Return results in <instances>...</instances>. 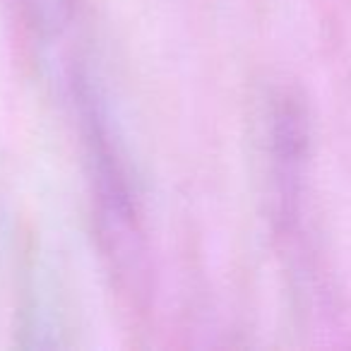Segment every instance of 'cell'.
Wrapping results in <instances>:
<instances>
[{"label": "cell", "instance_id": "7a4b0ae2", "mask_svg": "<svg viewBox=\"0 0 351 351\" xmlns=\"http://www.w3.org/2000/svg\"><path fill=\"white\" fill-rule=\"evenodd\" d=\"M22 20L39 34H58L68 27L75 0H15Z\"/></svg>", "mask_w": 351, "mask_h": 351}, {"label": "cell", "instance_id": "6da1fadb", "mask_svg": "<svg viewBox=\"0 0 351 351\" xmlns=\"http://www.w3.org/2000/svg\"><path fill=\"white\" fill-rule=\"evenodd\" d=\"M77 101L80 118L87 132L89 159L94 164L101 236L108 243L111 258H118V267L128 265L135 269V260L140 255V226H137L135 200L128 186V173L123 169L116 142L111 140V132H108L104 108L99 106L97 94L84 77H77Z\"/></svg>", "mask_w": 351, "mask_h": 351}]
</instances>
